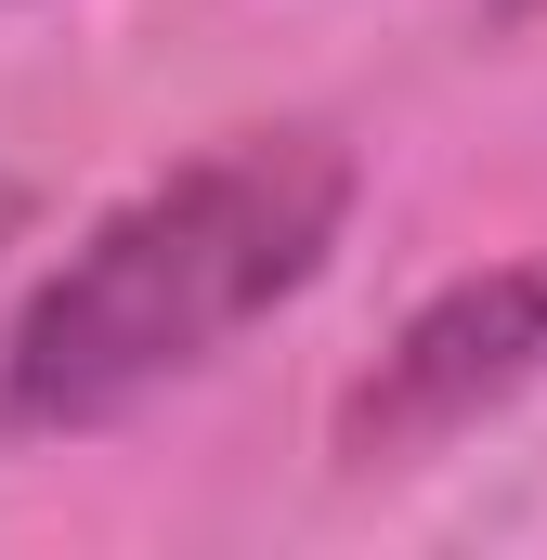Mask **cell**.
<instances>
[{"label":"cell","instance_id":"1","mask_svg":"<svg viewBox=\"0 0 547 560\" xmlns=\"http://www.w3.org/2000/svg\"><path fill=\"white\" fill-rule=\"evenodd\" d=\"M352 222V156L326 131H235L170 183L118 196L0 339V430H105L143 392L196 378L274 300L326 275Z\"/></svg>","mask_w":547,"mask_h":560},{"label":"cell","instance_id":"2","mask_svg":"<svg viewBox=\"0 0 547 560\" xmlns=\"http://www.w3.org/2000/svg\"><path fill=\"white\" fill-rule=\"evenodd\" d=\"M535 378H547V261L456 275L443 300H417L405 339L352 378V405H339V456L379 469V456H417V443H456L469 418L522 405Z\"/></svg>","mask_w":547,"mask_h":560},{"label":"cell","instance_id":"3","mask_svg":"<svg viewBox=\"0 0 547 560\" xmlns=\"http://www.w3.org/2000/svg\"><path fill=\"white\" fill-rule=\"evenodd\" d=\"M496 13H547V0H496Z\"/></svg>","mask_w":547,"mask_h":560}]
</instances>
